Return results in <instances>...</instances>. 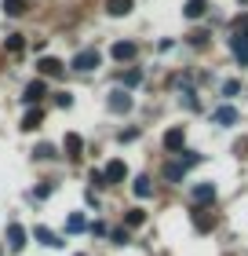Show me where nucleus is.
<instances>
[{
	"label": "nucleus",
	"mask_w": 248,
	"mask_h": 256,
	"mask_svg": "<svg viewBox=\"0 0 248 256\" xmlns=\"http://www.w3.org/2000/svg\"><path fill=\"white\" fill-rule=\"evenodd\" d=\"M99 62H102V55H99L95 48H84V52H77V55H73V62H69V66L80 70V74H88V70H95Z\"/></svg>",
	"instance_id": "nucleus-1"
},
{
	"label": "nucleus",
	"mask_w": 248,
	"mask_h": 256,
	"mask_svg": "<svg viewBox=\"0 0 248 256\" xmlns=\"http://www.w3.org/2000/svg\"><path fill=\"white\" fill-rule=\"evenodd\" d=\"M44 96H48V84H44V77H37V80H29V84H26V92H22V102H26V106H33V102H40Z\"/></svg>",
	"instance_id": "nucleus-2"
},
{
	"label": "nucleus",
	"mask_w": 248,
	"mask_h": 256,
	"mask_svg": "<svg viewBox=\"0 0 248 256\" xmlns=\"http://www.w3.org/2000/svg\"><path fill=\"white\" fill-rule=\"evenodd\" d=\"M106 106H110L113 114H128V110H132V96H128L124 88H113L110 99H106Z\"/></svg>",
	"instance_id": "nucleus-3"
},
{
	"label": "nucleus",
	"mask_w": 248,
	"mask_h": 256,
	"mask_svg": "<svg viewBox=\"0 0 248 256\" xmlns=\"http://www.w3.org/2000/svg\"><path fill=\"white\" fill-rule=\"evenodd\" d=\"M7 249L11 252L26 249V227H22V224H7Z\"/></svg>",
	"instance_id": "nucleus-4"
},
{
	"label": "nucleus",
	"mask_w": 248,
	"mask_h": 256,
	"mask_svg": "<svg viewBox=\"0 0 248 256\" xmlns=\"http://www.w3.org/2000/svg\"><path fill=\"white\" fill-rule=\"evenodd\" d=\"M183 146H186V128L183 124L168 128V132H164V150H183Z\"/></svg>",
	"instance_id": "nucleus-5"
},
{
	"label": "nucleus",
	"mask_w": 248,
	"mask_h": 256,
	"mask_svg": "<svg viewBox=\"0 0 248 256\" xmlns=\"http://www.w3.org/2000/svg\"><path fill=\"white\" fill-rule=\"evenodd\" d=\"M230 52H234V59H238L241 66H248V33H234Z\"/></svg>",
	"instance_id": "nucleus-6"
},
{
	"label": "nucleus",
	"mask_w": 248,
	"mask_h": 256,
	"mask_svg": "<svg viewBox=\"0 0 248 256\" xmlns=\"http://www.w3.org/2000/svg\"><path fill=\"white\" fill-rule=\"evenodd\" d=\"M135 52H139V48H135L132 40H117L113 48H110V55H113L117 62H128V59H135Z\"/></svg>",
	"instance_id": "nucleus-7"
},
{
	"label": "nucleus",
	"mask_w": 248,
	"mask_h": 256,
	"mask_svg": "<svg viewBox=\"0 0 248 256\" xmlns=\"http://www.w3.org/2000/svg\"><path fill=\"white\" fill-rule=\"evenodd\" d=\"M102 176H106V183H124L128 165H124V161H110V165L102 168Z\"/></svg>",
	"instance_id": "nucleus-8"
},
{
	"label": "nucleus",
	"mask_w": 248,
	"mask_h": 256,
	"mask_svg": "<svg viewBox=\"0 0 248 256\" xmlns=\"http://www.w3.org/2000/svg\"><path fill=\"white\" fill-rule=\"evenodd\" d=\"M132 8H135V0H106V11H110L113 18H124V15H132Z\"/></svg>",
	"instance_id": "nucleus-9"
},
{
	"label": "nucleus",
	"mask_w": 248,
	"mask_h": 256,
	"mask_svg": "<svg viewBox=\"0 0 248 256\" xmlns=\"http://www.w3.org/2000/svg\"><path fill=\"white\" fill-rule=\"evenodd\" d=\"M37 74H40V77H58V74H62V62L51 59V55H44V59L37 62Z\"/></svg>",
	"instance_id": "nucleus-10"
},
{
	"label": "nucleus",
	"mask_w": 248,
	"mask_h": 256,
	"mask_svg": "<svg viewBox=\"0 0 248 256\" xmlns=\"http://www.w3.org/2000/svg\"><path fill=\"white\" fill-rule=\"evenodd\" d=\"M212 121L223 124V128H227V124H238V110H234V106H219L216 114H212Z\"/></svg>",
	"instance_id": "nucleus-11"
},
{
	"label": "nucleus",
	"mask_w": 248,
	"mask_h": 256,
	"mask_svg": "<svg viewBox=\"0 0 248 256\" xmlns=\"http://www.w3.org/2000/svg\"><path fill=\"white\" fill-rule=\"evenodd\" d=\"M212 198H216V183H197V187H194V202L197 205L212 202Z\"/></svg>",
	"instance_id": "nucleus-12"
},
{
	"label": "nucleus",
	"mask_w": 248,
	"mask_h": 256,
	"mask_svg": "<svg viewBox=\"0 0 248 256\" xmlns=\"http://www.w3.org/2000/svg\"><path fill=\"white\" fill-rule=\"evenodd\" d=\"M66 230H69V234H80V230H88L84 212H69V216H66Z\"/></svg>",
	"instance_id": "nucleus-13"
},
{
	"label": "nucleus",
	"mask_w": 248,
	"mask_h": 256,
	"mask_svg": "<svg viewBox=\"0 0 248 256\" xmlns=\"http://www.w3.org/2000/svg\"><path fill=\"white\" fill-rule=\"evenodd\" d=\"M62 150H66L69 158H80V150H84V139H80L77 132H69V136H66V143H62Z\"/></svg>",
	"instance_id": "nucleus-14"
},
{
	"label": "nucleus",
	"mask_w": 248,
	"mask_h": 256,
	"mask_svg": "<svg viewBox=\"0 0 248 256\" xmlns=\"http://www.w3.org/2000/svg\"><path fill=\"white\" fill-rule=\"evenodd\" d=\"M205 11H208V4H205V0H186L183 15H186V18H201V15H205Z\"/></svg>",
	"instance_id": "nucleus-15"
},
{
	"label": "nucleus",
	"mask_w": 248,
	"mask_h": 256,
	"mask_svg": "<svg viewBox=\"0 0 248 256\" xmlns=\"http://www.w3.org/2000/svg\"><path fill=\"white\" fill-rule=\"evenodd\" d=\"M33 234H37V242H44V246H51V249L62 246V242H58V234H55V230H48V227H37Z\"/></svg>",
	"instance_id": "nucleus-16"
},
{
	"label": "nucleus",
	"mask_w": 248,
	"mask_h": 256,
	"mask_svg": "<svg viewBox=\"0 0 248 256\" xmlns=\"http://www.w3.org/2000/svg\"><path fill=\"white\" fill-rule=\"evenodd\" d=\"M194 227L201 230V234H208V230L216 227V216H208V212H194Z\"/></svg>",
	"instance_id": "nucleus-17"
},
{
	"label": "nucleus",
	"mask_w": 248,
	"mask_h": 256,
	"mask_svg": "<svg viewBox=\"0 0 248 256\" xmlns=\"http://www.w3.org/2000/svg\"><path fill=\"white\" fill-rule=\"evenodd\" d=\"M40 121H44V114H40V110H29L26 118H22V132H33V128H40Z\"/></svg>",
	"instance_id": "nucleus-18"
},
{
	"label": "nucleus",
	"mask_w": 248,
	"mask_h": 256,
	"mask_svg": "<svg viewBox=\"0 0 248 256\" xmlns=\"http://www.w3.org/2000/svg\"><path fill=\"white\" fill-rule=\"evenodd\" d=\"M124 224H128V227H143V224H146V212H143V208H128V212H124Z\"/></svg>",
	"instance_id": "nucleus-19"
},
{
	"label": "nucleus",
	"mask_w": 248,
	"mask_h": 256,
	"mask_svg": "<svg viewBox=\"0 0 248 256\" xmlns=\"http://www.w3.org/2000/svg\"><path fill=\"white\" fill-rule=\"evenodd\" d=\"M132 190H135V198H150V194H153V183H150V176H139Z\"/></svg>",
	"instance_id": "nucleus-20"
},
{
	"label": "nucleus",
	"mask_w": 248,
	"mask_h": 256,
	"mask_svg": "<svg viewBox=\"0 0 248 256\" xmlns=\"http://www.w3.org/2000/svg\"><path fill=\"white\" fill-rule=\"evenodd\" d=\"M33 158H40V161H51V158H55V146H51V143H37Z\"/></svg>",
	"instance_id": "nucleus-21"
},
{
	"label": "nucleus",
	"mask_w": 248,
	"mask_h": 256,
	"mask_svg": "<svg viewBox=\"0 0 248 256\" xmlns=\"http://www.w3.org/2000/svg\"><path fill=\"white\" fill-rule=\"evenodd\" d=\"M26 11V0H4V15H22Z\"/></svg>",
	"instance_id": "nucleus-22"
},
{
	"label": "nucleus",
	"mask_w": 248,
	"mask_h": 256,
	"mask_svg": "<svg viewBox=\"0 0 248 256\" xmlns=\"http://www.w3.org/2000/svg\"><path fill=\"white\" fill-rule=\"evenodd\" d=\"M4 48H7V52H22V33H7Z\"/></svg>",
	"instance_id": "nucleus-23"
},
{
	"label": "nucleus",
	"mask_w": 248,
	"mask_h": 256,
	"mask_svg": "<svg viewBox=\"0 0 248 256\" xmlns=\"http://www.w3.org/2000/svg\"><path fill=\"white\" fill-rule=\"evenodd\" d=\"M183 161H179V165L183 168H194V165H201V154H194V150H186V154H179Z\"/></svg>",
	"instance_id": "nucleus-24"
},
{
	"label": "nucleus",
	"mask_w": 248,
	"mask_h": 256,
	"mask_svg": "<svg viewBox=\"0 0 248 256\" xmlns=\"http://www.w3.org/2000/svg\"><path fill=\"white\" fill-rule=\"evenodd\" d=\"M139 80H143V74H139V70H128V74H124V92H128V88H135Z\"/></svg>",
	"instance_id": "nucleus-25"
},
{
	"label": "nucleus",
	"mask_w": 248,
	"mask_h": 256,
	"mask_svg": "<svg viewBox=\"0 0 248 256\" xmlns=\"http://www.w3.org/2000/svg\"><path fill=\"white\" fill-rule=\"evenodd\" d=\"M164 176L175 183V180H183V176H186V168H183V165H168V168H164Z\"/></svg>",
	"instance_id": "nucleus-26"
},
{
	"label": "nucleus",
	"mask_w": 248,
	"mask_h": 256,
	"mask_svg": "<svg viewBox=\"0 0 248 256\" xmlns=\"http://www.w3.org/2000/svg\"><path fill=\"white\" fill-rule=\"evenodd\" d=\"M241 92V80H227V84H223V96H238Z\"/></svg>",
	"instance_id": "nucleus-27"
},
{
	"label": "nucleus",
	"mask_w": 248,
	"mask_h": 256,
	"mask_svg": "<svg viewBox=\"0 0 248 256\" xmlns=\"http://www.w3.org/2000/svg\"><path fill=\"white\" fill-rule=\"evenodd\" d=\"M58 106L69 110V106H73V96H69V92H62V96H58Z\"/></svg>",
	"instance_id": "nucleus-28"
},
{
	"label": "nucleus",
	"mask_w": 248,
	"mask_h": 256,
	"mask_svg": "<svg viewBox=\"0 0 248 256\" xmlns=\"http://www.w3.org/2000/svg\"><path fill=\"white\" fill-rule=\"evenodd\" d=\"M117 139H121V143H132V139H139V132H135V128H128V132H121Z\"/></svg>",
	"instance_id": "nucleus-29"
},
{
	"label": "nucleus",
	"mask_w": 248,
	"mask_h": 256,
	"mask_svg": "<svg viewBox=\"0 0 248 256\" xmlns=\"http://www.w3.org/2000/svg\"><path fill=\"white\" fill-rule=\"evenodd\" d=\"M110 238H113V242H117V246H124V242H128V230H124V227H121V230H113V234H110Z\"/></svg>",
	"instance_id": "nucleus-30"
},
{
	"label": "nucleus",
	"mask_w": 248,
	"mask_h": 256,
	"mask_svg": "<svg viewBox=\"0 0 248 256\" xmlns=\"http://www.w3.org/2000/svg\"><path fill=\"white\" fill-rule=\"evenodd\" d=\"M77 256H84V252H77Z\"/></svg>",
	"instance_id": "nucleus-31"
}]
</instances>
